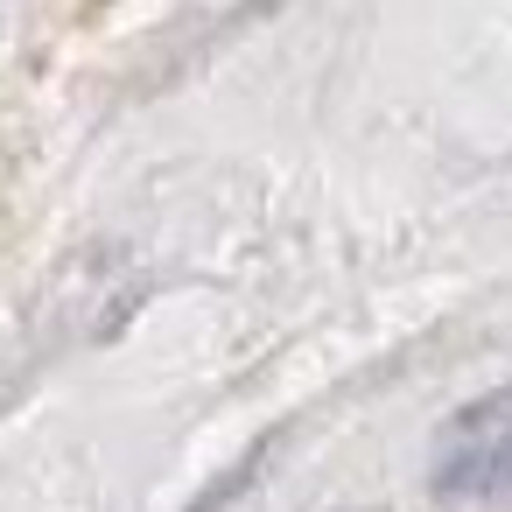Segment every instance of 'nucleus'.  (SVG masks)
<instances>
[{
	"label": "nucleus",
	"instance_id": "nucleus-1",
	"mask_svg": "<svg viewBox=\"0 0 512 512\" xmlns=\"http://www.w3.org/2000/svg\"><path fill=\"white\" fill-rule=\"evenodd\" d=\"M435 491L442 498H512V428H491V435H449L442 463H435Z\"/></svg>",
	"mask_w": 512,
	"mask_h": 512
},
{
	"label": "nucleus",
	"instance_id": "nucleus-2",
	"mask_svg": "<svg viewBox=\"0 0 512 512\" xmlns=\"http://www.w3.org/2000/svg\"><path fill=\"white\" fill-rule=\"evenodd\" d=\"M491 428H512V386H498V393L470 400V407L449 421V435H491Z\"/></svg>",
	"mask_w": 512,
	"mask_h": 512
}]
</instances>
